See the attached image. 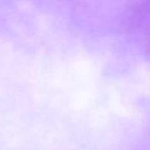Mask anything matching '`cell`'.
Wrapping results in <instances>:
<instances>
[]
</instances>
